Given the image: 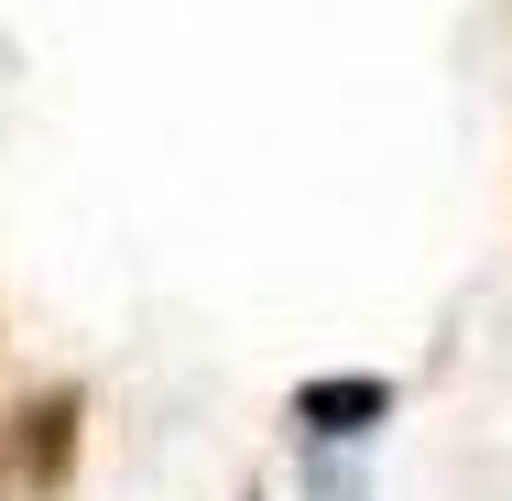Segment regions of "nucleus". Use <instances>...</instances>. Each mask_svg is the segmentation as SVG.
Instances as JSON below:
<instances>
[{"label": "nucleus", "instance_id": "obj_3", "mask_svg": "<svg viewBox=\"0 0 512 501\" xmlns=\"http://www.w3.org/2000/svg\"><path fill=\"white\" fill-rule=\"evenodd\" d=\"M240 501H262V491H240Z\"/></svg>", "mask_w": 512, "mask_h": 501}, {"label": "nucleus", "instance_id": "obj_1", "mask_svg": "<svg viewBox=\"0 0 512 501\" xmlns=\"http://www.w3.org/2000/svg\"><path fill=\"white\" fill-rule=\"evenodd\" d=\"M77 447H88V382H44V393H22L0 414V480L33 501H66Z\"/></svg>", "mask_w": 512, "mask_h": 501}, {"label": "nucleus", "instance_id": "obj_2", "mask_svg": "<svg viewBox=\"0 0 512 501\" xmlns=\"http://www.w3.org/2000/svg\"><path fill=\"white\" fill-rule=\"evenodd\" d=\"M393 371H306L295 393H284V425L306 436V447H360V436H382L393 425Z\"/></svg>", "mask_w": 512, "mask_h": 501}]
</instances>
